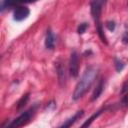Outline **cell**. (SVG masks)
I'll use <instances>...</instances> for the list:
<instances>
[{"instance_id": "obj_3", "label": "cell", "mask_w": 128, "mask_h": 128, "mask_svg": "<svg viewBox=\"0 0 128 128\" xmlns=\"http://www.w3.org/2000/svg\"><path fill=\"white\" fill-rule=\"evenodd\" d=\"M35 111H36V105L31 107L27 111L23 112L20 116H18L16 119H14L12 122H10L7 126L8 127H12V128H16V127H21V126L26 125L32 119V117L34 116Z\"/></svg>"}, {"instance_id": "obj_6", "label": "cell", "mask_w": 128, "mask_h": 128, "mask_svg": "<svg viewBox=\"0 0 128 128\" xmlns=\"http://www.w3.org/2000/svg\"><path fill=\"white\" fill-rule=\"evenodd\" d=\"M38 0H2L1 1V11L3 12L5 9H10L15 6H19L21 4L34 3Z\"/></svg>"}, {"instance_id": "obj_7", "label": "cell", "mask_w": 128, "mask_h": 128, "mask_svg": "<svg viewBox=\"0 0 128 128\" xmlns=\"http://www.w3.org/2000/svg\"><path fill=\"white\" fill-rule=\"evenodd\" d=\"M55 42H56V36L55 34L51 31L48 30L46 37H45V47L47 49H53L55 46Z\"/></svg>"}, {"instance_id": "obj_14", "label": "cell", "mask_w": 128, "mask_h": 128, "mask_svg": "<svg viewBox=\"0 0 128 128\" xmlns=\"http://www.w3.org/2000/svg\"><path fill=\"white\" fill-rule=\"evenodd\" d=\"M87 28H88V24H87V23H82V24H80V25L78 26V29H77L78 34H83V33L86 31Z\"/></svg>"}, {"instance_id": "obj_2", "label": "cell", "mask_w": 128, "mask_h": 128, "mask_svg": "<svg viewBox=\"0 0 128 128\" xmlns=\"http://www.w3.org/2000/svg\"><path fill=\"white\" fill-rule=\"evenodd\" d=\"M105 2H106V0H91V4H90L91 15H92V17L96 23L98 34H99V36L103 42H106V37H105V34L103 32L102 25L100 23V17H101V12H102V9H103Z\"/></svg>"}, {"instance_id": "obj_9", "label": "cell", "mask_w": 128, "mask_h": 128, "mask_svg": "<svg viewBox=\"0 0 128 128\" xmlns=\"http://www.w3.org/2000/svg\"><path fill=\"white\" fill-rule=\"evenodd\" d=\"M103 90H104V81L101 80V81L98 83V85L96 86V88H95V90H94V92H93V94H92V98H91L92 101L97 100V99L100 97V95L102 94Z\"/></svg>"}, {"instance_id": "obj_11", "label": "cell", "mask_w": 128, "mask_h": 128, "mask_svg": "<svg viewBox=\"0 0 128 128\" xmlns=\"http://www.w3.org/2000/svg\"><path fill=\"white\" fill-rule=\"evenodd\" d=\"M102 111H103V109H102V110H99V111H97L96 113H94V114H93V115H92V116H91V117H90V118H89V119H88V120H87L85 123H83L82 127H86V126H89V125H90V124H91V123H92V122H93V121H94V120H95V119H96V118H97V117H98V116H99V115L102 113Z\"/></svg>"}, {"instance_id": "obj_10", "label": "cell", "mask_w": 128, "mask_h": 128, "mask_svg": "<svg viewBox=\"0 0 128 128\" xmlns=\"http://www.w3.org/2000/svg\"><path fill=\"white\" fill-rule=\"evenodd\" d=\"M57 74H58V77H59V81L60 82H63L65 81L66 79V73H65V68L62 64H58L57 66Z\"/></svg>"}, {"instance_id": "obj_16", "label": "cell", "mask_w": 128, "mask_h": 128, "mask_svg": "<svg viewBox=\"0 0 128 128\" xmlns=\"http://www.w3.org/2000/svg\"><path fill=\"white\" fill-rule=\"evenodd\" d=\"M122 41L123 43L125 44H128V30L125 31V33L123 34V37H122Z\"/></svg>"}, {"instance_id": "obj_12", "label": "cell", "mask_w": 128, "mask_h": 128, "mask_svg": "<svg viewBox=\"0 0 128 128\" xmlns=\"http://www.w3.org/2000/svg\"><path fill=\"white\" fill-rule=\"evenodd\" d=\"M114 64H115V68H116V71H117V72H121V71L123 70L124 66H125L124 62H123L122 60L118 59V58H115V59H114Z\"/></svg>"}, {"instance_id": "obj_13", "label": "cell", "mask_w": 128, "mask_h": 128, "mask_svg": "<svg viewBox=\"0 0 128 128\" xmlns=\"http://www.w3.org/2000/svg\"><path fill=\"white\" fill-rule=\"evenodd\" d=\"M28 99H29V94L24 95V96L21 98V100L18 102V109H21L23 106H25L26 103H27V101H28Z\"/></svg>"}, {"instance_id": "obj_1", "label": "cell", "mask_w": 128, "mask_h": 128, "mask_svg": "<svg viewBox=\"0 0 128 128\" xmlns=\"http://www.w3.org/2000/svg\"><path fill=\"white\" fill-rule=\"evenodd\" d=\"M97 74H98V69L95 66H89L86 68L81 79L79 80V82L77 83V85L75 87V90L72 95L73 100L80 99L88 91V89L94 83V81L97 77Z\"/></svg>"}, {"instance_id": "obj_8", "label": "cell", "mask_w": 128, "mask_h": 128, "mask_svg": "<svg viewBox=\"0 0 128 128\" xmlns=\"http://www.w3.org/2000/svg\"><path fill=\"white\" fill-rule=\"evenodd\" d=\"M83 115H84V111H83V110L77 111L71 118H69L68 120H66V121L61 125V127H70V126H71L72 124H74L78 119H80Z\"/></svg>"}, {"instance_id": "obj_17", "label": "cell", "mask_w": 128, "mask_h": 128, "mask_svg": "<svg viewBox=\"0 0 128 128\" xmlns=\"http://www.w3.org/2000/svg\"><path fill=\"white\" fill-rule=\"evenodd\" d=\"M122 93H126V92H128V80L124 83V85H123V87H122V91H121Z\"/></svg>"}, {"instance_id": "obj_5", "label": "cell", "mask_w": 128, "mask_h": 128, "mask_svg": "<svg viewBox=\"0 0 128 128\" xmlns=\"http://www.w3.org/2000/svg\"><path fill=\"white\" fill-rule=\"evenodd\" d=\"M29 14H30V10H29L28 7L19 5V6H16V8L14 9L13 19L17 22H20V21L25 20L29 16Z\"/></svg>"}, {"instance_id": "obj_15", "label": "cell", "mask_w": 128, "mask_h": 128, "mask_svg": "<svg viewBox=\"0 0 128 128\" xmlns=\"http://www.w3.org/2000/svg\"><path fill=\"white\" fill-rule=\"evenodd\" d=\"M105 26L107 27V29H108L109 31L113 32V31L115 30L116 24H115V22H114V21H107V22H106V24H105Z\"/></svg>"}, {"instance_id": "obj_4", "label": "cell", "mask_w": 128, "mask_h": 128, "mask_svg": "<svg viewBox=\"0 0 128 128\" xmlns=\"http://www.w3.org/2000/svg\"><path fill=\"white\" fill-rule=\"evenodd\" d=\"M69 72L72 77H77L79 74V58L75 50L71 53L70 62H69Z\"/></svg>"}]
</instances>
